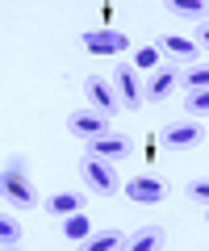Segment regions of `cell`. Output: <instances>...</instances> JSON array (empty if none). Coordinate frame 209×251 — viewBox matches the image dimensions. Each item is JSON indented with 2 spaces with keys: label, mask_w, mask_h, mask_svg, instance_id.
Here are the masks:
<instances>
[{
  "label": "cell",
  "mask_w": 209,
  "mask_h": 251,
  "mask_svg": "<svg viewBox=\"0 0 209 251\" xmlns=\"http://www.w3.org/2000/svg\"><path fill=\"white\" fill-rule=\"evenodd\" d=\"M0 193H4V201H9L13 209H34V205H38V193H34V184H29V163H25V155H9V159H4Z\"/></svg>",
  "instance_id": "obj_1"
},
{
  "label": "cell",
  "mask_w": 209,
  "mask_h": 251,
  "mask_svg": "<svg viewBox=\"0 0 209 251\" xmlns=\"http://www.w3.org/2000/svg\"><path fill=\"white\" fill-rule=\"evenodd\" d=\"M80 176H84V184H88L92 193H100V197H113V193L126 188L109 159H96V155H88V151H84V159H80Z\"/></svg>",
  "instance_id": "obj_2"
},
{
  "label": "cell",
  "mask_w": 209,
  "mask_h": 251,
  "mask_svg": "<svg viewBox=\"0 0 209 251\" xmlns=\"http://www.w3.org/2000/svg\"><path fill=\"white\" fill-rule=\"evenodd\" d=\"M84 50L88 54H100V59H113V54H126L130 50V38L113 25H96V29H84L80 34Z\"/></svg>",
  "instance_id": "obj_3"
},
{
  "label": "cell",
  "mask_w": 209,
  "mask_h": 251,
  "mask_svg": "<svg viewBox=\"0 0 209 251\" xmlns=\"http://www.w3.org/2000/svg\"><path fill=\"white\" fill-rule=\"evenodd\" d=\"M84 92H88V109H96V113H105V117H113V113L126 109L109 75H88V80H84Z\"/></svg>",
  "instance_id": "obj_4"
},
{
  "label": "cell",
  "mask_w": 209,
  "mask_h": 251,
  "mask_svg": "<svg viewBox=\"0 0 209 251\" xmlns=\"http://www.w3.org/2000/svg\"><path fill=\"white\" fill-rule=\"evenodd\" d=\"M201 138H205V126H197V117H180V122L163 126L159 143H163L167 151H188V147H197Z\"/></svg>",
  "instance_id": "obj_5"
},
{
  "label": "cell",
  "mask_w": 209,
  "mask_h": 251,
  "mask_svg": "<svg viewBox=\"0 0 209 251\" xmlns=\"http://www.w3.org/2000/svg\"><path fill=\"white\" fill-rule=\"evenodd\" d=\"M113 88H117V97H121V105L126 109H142L146 100H142V84H138V72L130 67V59H121V63H113Z\"/></svg>",
  "instance_id": "obj_6"
},
{
  "label": "cell",
  "mask_w": 209,
  "mask_h": 251,
  "mask_svg": "<svg viewBox=\"0 0 209 251\" xmlns=\"http://www.w3.org/2000/svg\"><path fill=\"white\" fill-rule=\"evenodd\" d=\"M84 151L96 155V159H109V163H113V159H130V155H134V138L121 134V130H109V134L84 143Z\"/></svg>",
  "instance_id": "obj_7"
},
{
  "label": "cell",
  "mask_w": 209,
  "mask_h": 251,
  "mask_svg": "<svg viewBox=\"0 0 209 251\" xmlns=\"http://www.w3.org/2000/svg\"><path fill=\"white\" fill-rule=\"evenodd\" d=\"M176 88H180V67H176V63H163L155 75H146L142 100H146V105H159V100H167Z\"/></svg>",
  "instance_id": "obj_8"
},
{
  "label": "cell",
  "mask_w": 209,
  "mask_h": 251,
  "mask_svg": "<svg viewBox=\"0 0 209 251\" xmlns=\"http://www.w3.org/2000/svg\"><path fill=\"white\" fill-rule=\"evenodd\" d=\"M67 130H71L80 143H92V138H100V134H109L113 126H109V117L105 113H96V109H75L71 117H67Z\"/></svg>",
  "instance_id": "obj_9"
},
{
  "label": "cell",
  "mask_w": 209,
  "mask_h": 251,
  "mask_svg": "<svg viewBox=\"0 0 209 251\" xmlns=\"http://www.w3.org/2000/svg\"><path fill=\"white\" fill-rule=\"evenodd\" d=\"M167 180H159V176H134V180H126V197L134 201V205H159V201H167Z\"/></svg>",
  "instance_id": "obj_10"
},
{
  "label": "cell",
  "mask_w": 209,
  "mask_h": 251,
  "mask_svg": "<svg viewBox=\"0 0 209 251\" xmlns=\"http://www.w3.org/2000/svg\"><path fill=\"white\" fill-rule=\"evenodd\" d=\"M159 50H163L167 59H176V67H192V63L205 59V50H201L192 38H184V34H163L159 38Z\"/></svg>",
  "instance_id": "obj_11"
},
{
  "label": "cell",
  "mask_w": 209,
  "mask_h": 251,
  "mask_svg": "<svg viewBox=\"0 0 209 251\" xmlns=\"http://www.w3.org/2000/svg\"><path fill=\"white\" fill-rule=\"evenodd\" d=\"M84 205H88V193H50V197L42 201V214H50V218L63 222L67 214H80Z\"/></svg>",
  "instance_id": "obj_12"
},
{
  "label": "cell",
  "mask_w": 209,
  "mask_h": 251,
  "mask_svg": "<svg viewBox=\"0 0 209 251\" xmlns=\"http://www.w3.org/2000/svg\"><path fill=\"white\" fill-rule=\"evenodd\" d=\"M167 243V230L159 222L155 226H138L134 234H126V251H155V247H163Z\"/></svg>",
  "instance_id": "obj_13"
},
{
  "label": "cell",
  "mask_w": 209,
  "mask_h": 251,
  "mask_svg": "<svg viewBox=\"0 0 209 251\" xmlns=\"http://www.w3.org/2000/svg\"><path fill=\"white\" fill-rule=\"evenodd\" d=\"M59 230H63V243H75V247H84V243L92 239V218L84 214H67L63 222H59Z\"/></svg>",
  "instance_id": "obj_14"
},
{
  "label": "cell",
  "mask_w": 209,
  "mask_h": 251,
  "mask_svg": "<svg viewBox=\"0 0 209 251\" xmlns=\"http://www.w3.org/2000/svg\"><path fill=\"white\" fill-rule=\"evenodd\" d=\"M167 17L205 25V21H209V4H201V0H167Z\"/></svg>",
  "instance_id": "obj_15"
},
{
  "label": "cell",
  "mask_w": 209,
  "mask_h": 251,
  "mask_svg": "<svg viewBox=\"0 0 209 251\" xmlns=\"http://www.w3.org/2000/svg\"><path fill=\"white\" fill-rule=\"evenodd\" d=\"M130 67L142 75H155L159 67H163V50H159V42H142L134 54H130Z\"/></svg>",
  "instance_id": "obj_16"
},
{
  "label": "cell",
  "mask_w": 209,
  "mask_h": 251,
  "mask_svg": "<svg viewBox=\"0 0 209 251\" xmlns=\"http://www.w3.org/2000/svg\"><path fill=\"white\" fill-rule=\"evenodd\" d=\"M180 88H184V92H197V88H209V59L192 63V67H180Z\"/></svg>",
  "instance_id": "obj_17"
},
{
  "label": "cell",
  "mask_w": 209,
  "mask_h": 251,
  "mask_svg": "<svg viewBox=\"0 0 209 251\" xmlns=\"http://www.w3.org/2000/svg\"><path fill=\"white\" fill-rule=\"evenodd\" d=\"M21 243H25V230H21V222L4 209V214H0V247L9 251V247H21Z\"/></svg>",
  "instance_id": "obj_18"
},
{
  "label": "cell",
  "mask_w": 209,
  "mask_h": 251,
  "mask_svg": "<svg viewBox=\"0 0 209 251\" xmlns=\"http://www.w3.org/2000/svg\"><path fill=\"white\" fill-rule=\"evenodd\" d=\"M88 251H121L126 247V234L121 230H92V239L84 243Z\"/></svg>",
  "instance_id": "obj_19"
},
{
  "label": "cell",
  "mask_w": 209,
  "mask_h": 251,
  "mask_svg": "<svg viewBox=\"0 0 209 251\" xmlns=\"http://www.w3.org/2000/svg\"><path fill=\"white\" fill-rule=\"evenodd\" d=\"M184 117H209V88L184 92Z\"/></svg>",
  "instance_id": "obj_20"
},
{
  "label": "cell",
  "mask_w": 209,
  "mask_h": 251,
  "mask_svg": "<svg viewBox=\"0 0 209 251\" xmlns=\"http://www.w3.org/2000/svg\"><path fill=\"white\" fill-rule=\"evenodd\" d=\"M184 197H188L192 205L209 209V176H197V180H188V184H184Z\"/></svg>",
  "instance_id": "obj_21"
},
{
  "label": "cell",
  "mask_w": 209,
  "mask_h": 251,
  "mask_svg": "<svg viewBox=\"0 0 209 251\" xmlns=\"http://www.w3.org/2000/svg\"><path fill=\"white\" fill-rule=\"evenodd\" d=\"M192 42L209 54V21H205V25H192Z\"/></svg>",
  "instance_id": "obj_22"
},
{
  "label": "cell",
  "mask_w": 209,
  "mask_h": 251,
  "mask_svg": "<svg viewBox=\"0 0 209 251\" xmlns=\"http://www.w3.org/2000/svg\"><path fill=\"white\" fill-rule=\"evenodd\" d=\"M205 218H209V209H205Z\"/></svg>",
  "instance_id": "obj_23"
}]
</instances>
